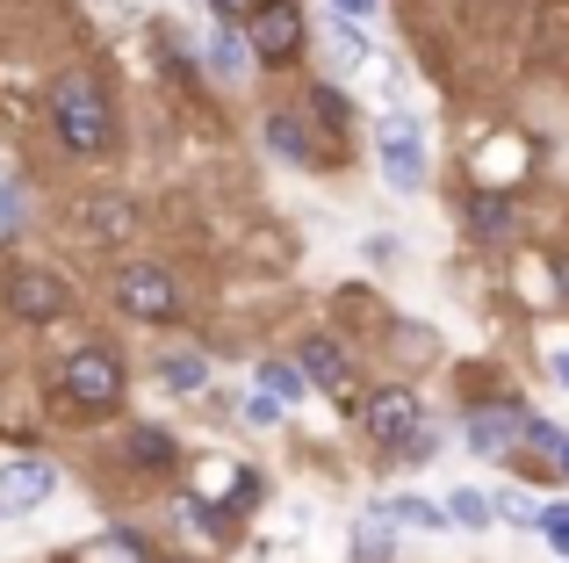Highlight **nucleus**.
Here are the masks:
<instances>
[{
	"label": "nucleus",
	"instance_id": "f257e3e1",
	"mask_svg": "<svg viewBox=\"0 0 569 563\" xmlns=\"http://www.w3.org/2000/svg\"><path fill=\"white\" fill-rule=\"evenodd\" d=\"M51 124L66 152H101L109 145V95L94 72H58L51 80Z\"/></svg>",
	"mask_w": 569,
	"mask_h": 563
},
{
	"label": "nucleus",
	"instance_id": "f03ea898",
	"mask_svg": "<svg viewBox=\"0 0 569 563\" xmlns=\"http://www.w3.org/2000/svg\"><path fill=\"white\" fill-rule=\"evenodd\" d=\"M58 405L72 412H116L123 405V354L116 347H80L58 362Z\"/></svg>",
	"mask_w": 569,
	"mask_h": 563
},
{
	"label": "nucleus",
	"instance_id": "7ed1b4c3",
	"mask_svg": "<svg viewBox=\"0 0 569 563\" xmlns=\"http://www.w3.org/2000/svg\"><path fill=\"white\" fill-rule=\"evenodd\" d=\"M246 51L274 58V66H289V58L303 51V14H296V0H260V8L246 14Z\"/></svg>",
	"mask_w": 569,
	"mask_h": 563
},
{
	"label": "nucleus",
	"instance_id": "20e7f679",
	"mask_svg": "<svg viewBox=\"0 0 569 563\" xmlns=\"http://www.w3.org/2000/svg\"><path fill=\"white\" fill-rule=\"evenodd\" d=\"M0 304L14 310V318H66L72 310V289H66V275H51V268H14L8 282H0Z\"/></svg>",
	"mask_w": 569,
	"mask_h": 563
},
{
	"label": "nucleus",
	"instance_id": "39448f33",
	"mask_svg": "<svg viewBox=\"0 0 569 563\" xmlns=\"http://www.w3.org/2000/svg\"><path fill=\"white\" fill-rule=\"evenodd\" d=\"M368 434L382 441V448H426V434H418V397L403 391V383H389V391L368 397Z\"/></svg>",
	"mask_w": 569,
	"mask_h": 563
},
{
	"label": "nucleus",
	"instance_id": "423d86ee",
	"mask_svg": "<svg viewBox=\"0 0 569 563\" xmlns=\"http://www.w3.org/2000/svg\"><path fill=\"white\" fill-rule=\"evenodd\" d=\"M116 310H130V318H173V275L152 268V260L123 268L116 275Z\"/></svg>",
	"mask_w": 569,
	"mask_h": 563
},
{
	"label": "nucleus",
	"instance_id": "0eeeda50",
	"mask_svg": "<svg viewBox=\"0 0 569 563\" xmlns=\"http://www.w3.org/2000/svg\"><path fill=\"white\" fill-rule=\"evenodd\" d=\"M382 174H389V188H426V138H418L411 116L382 124Z\"/></svg>",
	"mask_w": 569,
	"mask_h": 563
},
{
	"label": "nucleus",
	"instance_id": "6e6552de",
	"mask_svg": "<svg viewBox=\"0 0 569 563\" xmlns=\"http://www.w3.org/2000/svg\"><path fill=\"white\" fill-rule=\"evenodd\" d=\"M51 492H58V470L37 463V455H22V463L0 470V513H37Z\"/></svg>",
	"mask_w": 569,
	"mask_h": 563
},
{
	"label": "nucleus",
	"instance_id": "1a4fd4ad",
	"mask_svg": "<svg viewBox=\"0 0 569 563\" xmlns=\"http://www.w3.org/2000/svg\"><path fill=\"white\" fill-rule=\"evenodd\" d=\"M303 383H318V391H347V354L332 347V339H303Z\"/></svg>",
	"mask_w": 569,
	"mask_h": 563
},
{
	"label": "nucleus",
	"instance_id": "9d476101",
	"mask_svg": "<svg viewBox=\"0 0 569 563\" xmlns=\"http://www.w3.org/2000/svg\"><path fill=\"white\" fill-rule=\"evenodd\" d=\"M246 37H238L231 22H217L209 29V72H217V80H246Z\"/></svg>",
	"mask_w": 569,
	"mask_h": 563
},
{
	"label": "nucleus",
	"instance_id": "9b49d317",
	"mask_svg": "<svg viewBox=\"0 0 569 563\" xmlns=\"http://www.w3.org/2000/svg\"><path fill=\"white\" fill-rule=\"evenodd\" d=\"M519 434H527V412H512V419H505V412H483V419H476L469 426V441H476V448H483V455H498V448H512V441Z\"/></svg>",
	"mask_w": 569,
	"mask_h": 563
},
{
	"label": "nucleus",
	"instance_id": "f8f14e48",
	"mask_svg": "<svg viewBox=\"0 0 569 563\" xmlns=\"http://www.w3.org/2000/svg\"><path fill=\"white\" fill-rule=\"evenodd\" d=\"M159 383H167V391H202L209 362H202V354H188V347H173V354H159Z\"/></svg>",
	"mask_w": 569,
	"mask_h": 563
},
{
	"label": "nucleus",
	"instance_id": "ddd939ff",
	"mask_svg": "<svg viewBox=\"0 0 569 563\" xmlns=\"http://www.w3.org/2000/svg\"><path fill=\"white\" fill-rule=\"evenodd\" d=\"M80 231H109V239H130V203H101V196H87V203H80Z\"/></svg>",
	"mask_w": 569,
	"mask_h": 563
},
{
	"label": "nucleus",
	"instance_id": "4468645a",
	"mask_svg": "<svg viewBox=\"0 0 569 563\" xmlns=\"http://www.w3.org/2000/svg\"><path fill=\"white\" fill-rule=\"evenodd\" d=\"M267 145H274L281 159H296V167H310V145H303V124H296V116H267Z\"/></svg>",
	"mask_w": 569,
	"mask_h": 563
},
{
	"label": "nucleus",
	"instance_id": "2eb2a0df",
	"mask_svg": "<svg viewBox=\"0 0 569 563\" xmlns=\"http://www.w3.org/2000/svg\"><path fill=\"white\" fill-rule=\"evenodd\" d=\"M130 463H138V470H167V463H173V434L138 426V434H130Z\"/></svg>",
	"mask_w": 569,
	"mask_h": 563
},
{
	"label": "nucleus",
	"instance_id": "dca6fc26",
	"mask_svg": "<svg viewBox=\"0 0 569 563\" xmlns=\"http://www.w3.org/2000/svg\"><path fill=\"white\" fill-rule=\"evenodd\" d=\"M469 217H476V231H483V239H505V231H512V203H505V196H490V188L469 203Z\"/></svg>",
	"mask_w": 569,
	"mask_h": 563
},
{
	"label": "nucleus",
	"instance_id": "f3484780",
	"mask_svg": "<svg viewBox=\"0 0 569 563\" xmlns=\"http://www.w3.org/2000/svg\"><path fill=\"white\" fill-rule=\"evenodd\" d=\"M376 521H411V527H447V513L440 506H426V498H389V506H376Z\"/></svg>",
	"mask_w": 569,
	"mask_h": 563
},
{
	"label": "nucleus",
	"instance_id": "a211bd4d",
	"mask_svg": "<svg viewBox=\"0 0 569 563\" xmlns=\"http://www.w3.org/2000/svg\"><path fill=\"white\" fill-rule=\"evenodd\" d=\"M260 391L274 397V405H289V397H303V368H289V362H260Z\"/></svg>",
	"mask_w": 569,
	"mask_h": 563
},
{
	"label": "nucleus",
	"instance_id": "6ab92c4d",
	"mask_svg": "<svg viewBox=\"0 0 569 563\" xmlns=\"http://www.w3.org/2000/svg\"><path fill=\"white\" fill-rule=\"evenodd\" d=\"M310 116H318V124H332V130H347V95H339V87L332 80H318V87H310Z\"/></svg>",
	"mask_w": 569,
	"mask_h": 563
},
{
	"label": "nucleus",
	"instance_id": "aec40b11",
	"mask_svg": "<svg viewBox=\"0 0 569 563\" xmlns=\"http://www.w3.org/2000/svg\"><path fill=\"white\" fill-rule=\"evenodd\" d=\"M533 527L548 535V550H556V556H569V506H541V521H533Z\"/></svg>",
	"mask_w": 569,
	"mask_h": 563
},
{
	"label": "nucleus",
	"instance_id": "412c9836",
	"mask_svg": "<svg viewBox=\"0 0 569 563\" xmlns=\"http://www.w3.org/2000/svg\"><path fill=\"white\" fill-rule=\"evenodd\" d=\"M447 513H455L461 527H483V521H490V506H483L476 492H455V498H447Z\"/></svg>",
	"mask_w": 569,
	"mask_h": 563
},
{
	"label": "nucleus",
	"instance_id": "4be33fe9",
	"mask_svg": "<svg viewBox=\"0 0 569 563\" xmlns=\"http://www.w3.org/2000/svg\"><path fill=\"white\" fill-rule=\"evenodd\" d=\"M376 8H382V0H332V14L347 29H368V22H376Z\"/></svg>",
	"mask_w": 569,
	"mask_h": 563
},
{
	"label": "nucleus",
	"instance_id": "5701e85b",
	"mask_svg": "<svg viewBox=\"0 0 569 563\" xmlns=\"http://www.w3.org/2000/svg\"><path fill=\"white\" fill-rule=\"evenodd\" d=\"M332 51H339V66H361V29L339 22V29H332Z\"/></svg>",
	"mask_w": 569,
	"mask_h": 563
},
{
	"label": "nucleus",
	"instance_id": "b1692460",
	"mask_svg": "<svg viewBox=\"0 0 569 563\" xmlns=\"http://www.w3.org/2000/svg\"><path fill=\"white\" fill-rule=\"evenodd\" d=\"M252 8H260V0H209V14H217V22H231V29H246Z\"/></svg>",
	"mask_w": 569,
	"mask_h": 563
},
{
	"label": "nucleus",
	"instance_id": "393cba45",
	"mask_svg": "<svg viewBox=\"0 0 569 563\" xmlns=\"http://www.w3.org/2000/svg\"><path fill=\"white\" fill-rule=\"evenodd\" d=\"M498 513H505V521H541V506H533V498H498Z\"/></svg>",
	"mask_w": 569,
	"mask_h": 563
},
{
	"label": "nucleus",
	"instance_id": "a878e982",
	"mask_svg": "<svg viewBox=\"0 0 569 563\" xmlns=\"http://www.w3.org/2000/svg\"><path fill=\"white\" fill-rule=\"evenodd\" d=\"M274 419H281V405H274V397L260 391V397H252V426H274Z\"/></svg>",
	"mask_w": 569,
	"mask_h": 563
},
{
	"label": "nucleus",
	"instance_id": "bb28decb",
	"mask_svg": "<svg viewBox=\"0 0 569 563\" xmlns=\"http://www.w3.org/2000/svg\"><path fill=\"white\" fill-rule=\"evenodd\" d=\"M548 455H556V463L569 470V434H562V441H556V448H548Z\"/></svg>",
	"mask_w": 569,
	"mask_h": 563
},
{
	"label": "nucleus",
	"instance_id": "cd10ccee",
	"mask_svg": "<svg viewBox=\"0 0 569 563\" xmlns=\"http://www.w3.org/2000/svg\"><path fill=\"white\" fill-rule=\"evenodd\" d=\"M556 376H562V383H569V354H562V362H556Z\"/></svg>",
	"mask_w": 569,
	"mask_h": 563
}]
</instances>
